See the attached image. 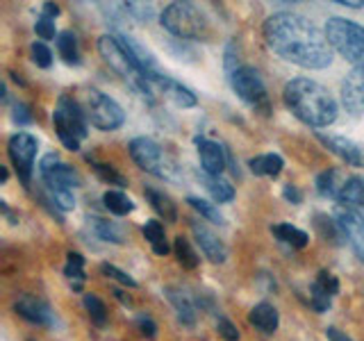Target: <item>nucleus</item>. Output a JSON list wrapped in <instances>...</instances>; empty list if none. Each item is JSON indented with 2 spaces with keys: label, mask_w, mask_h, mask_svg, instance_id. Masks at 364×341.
<instances>
[{
  "label": "nucleus",
  "mask_w": 364,
  "mask_h": 341,
  "mask_svg": "<svg viewBox=\"0 0 364 341\" xmlns=\"http://www.w3.org/2000/svg\"><path fill=\"white\" fill-rule=\"evenodd\" d=\"M267 45L284 62L310 71L333 64V45L326 39V30H318L310 18L296 11H276L264 21Z\"/></svg>",
  "instance_id": "obj_1"
},
{
  "label": "nucleus",
  "mask_w": 364,
  "mask_h": 341,
  "mask_svg": "<svg viewBox=\"0 0 364 341\" xmlns=\"http://www.w3.org/2000/svg\"><path fill=\"white\" fill-rule=\"evenodd\" d=\"M287 109L310 128H328L337 119V100L333 94L310 77H294L282 89Z\"/></svg>",
  "instance_id": "obj_2"
},
{
  "label": "nucleus",
  "mask_w": 364,
  "mask_h": 341,
  "mask_svg": "<svg viewBox=\"0 0 364 341\" xmlns=\"http://www.w3.org/2000/svg\"><path fill=\"white\" fill-rule=\"evenodd\" d=\"M39 175L46 185V191H48V202L55 205V210L68 212L75 207L73 189L80 187L82 180L73 166L64 164L57 153H48L39 164Z\"/></svg>",
  "instance_id": "obj_3"
},
{
  "label": "nucleus",
  "mask_w": 364,
  "mask_h": 341,
  "mask_svg": "<svg viewBox=\"0 0 364 341\" xmlns=\"http://www.w3.org/2000/svg\"><path fill=\"white\" fill-rule=\"evenodd\" d=\"M98 53H100V57L105 60V64L112 68V71L117 73V75H121L125 82H128L144 100H148V102H155L157 100L151 80H148L139 71V68L132 64L128 53H125L123 45L119 43L117 34H102V37L98 39Z\"/></svg>",
  "instance_id": "obj_4"
},
{
  "label": "nucleus",
  "mask_w": 364,
  "mask_h": 341,
  "mask_svg": "<svg viewBox=\"0 0 364 341\" xmlns=\"http://www.w3.org/2000/svg\"><path fill=\"white\" fill-rule=\"evenodd\" d=\"M166 32L185 41H200L210 37V21L193 3H171L159 14Z\"/></svg>",
  "instance_id": "obj_5"
},
{
  "label": "nucleus",
  "mask_w": 364,
  "mask_h": 341,
  "mask_svg": "<svg viewBox=\"0 0 364 341\" xmlns=\"http://www.w3.org/2000/svg\"><path fill=\"white\" fill-rule=\"evenodd\" d=\"M132 162L159 180H180V164L162 144L151 136H134L128 146Z\"/></svg>",
  "instance_id": "obj_6"
},
{
  "label": "nucleus",
  "mask_w": 364,
  "mask_h": 341,
  "mask_svg": "<svg viewBox=\"0 0 364 341\" xmlns=\"http://www.w3.org/2000/svg\"><path fill=\"white\" fill-rule=\"evenodd\" d=\"M53 125L62 146L68 148V151H80V144L89 134V119L85 114V107L68 96H60V100H57V107L53 112Z\"/></svg>",
  "instance_id": "obj_7"
},
{
  "label": "nucleus",
  "mask_w": 364,
  "mask_h": 341,
  "mask_svg": "<svg viewBox=\"0 0 364 341\" xmlns=\"http://www.w3.org/2000/svg\"><path fill=\"white\" fill-rule=\"evenodd\" d=\"M326 39L346 62L353 64V68L364 71V28L360 23L333 16L326 23Z\"/></svg>",
  "instance_id": "obj_8"
},
{
  "label": "nucleus",
  "mask_w": 364,
  "mask_h": 341,
  "mask_svg": "<svg viewBox=\"0 0 364 341\" xmlns=\"http://www.w3.org/2000/svg\"><path fill=\"white\" fill-rule=\"evenodd\" d=\"M85 114H87L89 123L94 125L96 130H102V132L119 130L121 125L125 123L123 107L114 98H109L107 94H102V91H98V89L87 91Z\"/></svg>",
  "instance_id": "obj_9"
},
{
  "label": "nucleus",
  "mask_w": 364,
  "mask_h": 341,
  "mask_svg": "<svg viewBox=\"0 0 364 341\" xmlns=\"http://www.w3.org/2000/svg\"><path fill=\"white\" fill-rule=\"evenodd\" d=\"M228 77H230L232 91L246 102V105L262 109V112H269V94H267L264 80H262V75L257 73V68L242 64V66H237Z\"/></svg>",
  "instance_id": "obj_10"
},
{
  "label": "nucleus",
  "mask_w": 364,
  "mask_h": 341,
  "mask_svg": "<svg viewBox=\"0 0 364 341\" xmlns=\"http://www.w3.org/2000/svg\"><path fill=\"white\" fill-rule=\"evenodd\" d=\"M39 151V141L37 136L30 132H16L9 136L7 144V153L11 159V166H14L16 175L21 180V185L30 189L32 182V173H34V157H37Z\"/></svg>",
  "instance_id": "obj_11"
},
{
  "label": "nucleus",
  "mask_w": 364,
  "mask_h": 341,
  "mask_svg": "<svg viewBox=\"0 0 364 341\" xmlns=\"http://www.w3.org/2000/svg\"><path fill=\"white\" fill-rule=\"evenodd\" d=\"M335 221L339 225L341 234H344V239L350 244L353 253L358 255L360 261H364V216L358 210L337 207Z\"/></svg>",
  "instance_id": "obj_12"
},
{
  "label": "nucleus",
  "mask_w": 364,
  "mask_h": 341,
  "mask_svg": "<svg viewBox=\"0 0 364 341\" xmlns=\"http://www.w3.org/2000/svg\"><path fill=\"white\" fill-rule=\"evenodd\" d=\"M151 85L155 89L157 98H166V100L173 102L176 107H182V109L196 107V102H198L196 94H193L189 87H185L182 82H178V80H173L171 75H166V73L157 75Z\"/></svg>",
  "instance_id": "obj_13"
},
{
  "label": "nucleus",
  "mask_w": 364,
  "mask_h": 341,
  "mask_svg": "<svg viewBox=\"0 0 364 341\" xmlns=\"http://www.w3.org/2000/svg\"><path fill=\"white\" fill-rule=\"evenodd\" d=\"M316 139L321 141L330 153L337 155L341 162H346L350 166H364V148L360 144H355L353 139H348V136L318 132Z\"/></svg>",
  "instance_id": "obj_14"
},
{
  "label": "nucleus",
  "mask_w": 364,
  "mask_h": 341,
  "mask_svg": "<svg viewBox=\"0 0 364 341\" xmlns=\"http://www.w3.org/2000/svg\"><path fill=\"white\" fill-rule=\"evenodd\" d=\"M14 310H16L18 316H23L26 321H30L34 325H43V328H53L55 325L53 310L43 301L34 298V296H28V293L18 296L16 303H14Z\"/></svg>",
  "instance_id": "obj_15"
},
{
  "label": "nucleus",
  "mask_w": 364,
  "mask_h": 341,
  "mask_svg": "<svg viewBox=\"0 0 364 341\" xmlns=\"http://www.w3.org/2000/svg\"><path fill=\"white\" fill-rule=\"evenodd\" d=\"M191 232L196 237V244L200 246L203 255L208 257L212 264H223L228 259V248L221 239L216 237L203 221H191Z\"/></svg>",
  "instance_id": "obj_16"
},
{
  "label": "nucleus",
  "mask_w": 364,
  "mask_h": 341,
  "mask_svg": "<svg viewBox=\"0 0 364 341\" xmlns=\"http://www.w3.org/2000/svg\"><path fill=\"white\" fill-rule=\"evenodd\" d=\"M341 102L355 117L364 114V71L353 68L344 77V82H341Z\"/></svg>",
  "instance_id": "obj_17"
},
{
  "label": "nucleus",
  "mask_w": 364,
  "mask_h": 341,
  "mask_svg": "<svg viewBox=\"0 0 364 341\" xmlns=\"http://www.w3.org/2000/svg\"><path fill=\"white\" fill-rule=\"evenodd\" d=\"M337 293H339V280L328 271L318 273L316 280L312 282V289H310V303L314 307V312H318V314L326 312Z\"/></svg>",
  "instance_id": "obj_18"
},
{
  "label": "nucleus",
  "mask_w": 364,
  "mask_h": 341,
  "mask_svg": "<svg viewBox=\"0 0 364 341\" xmlns=\"http://www.w3.org/2000/svg\"><path fill=\"white\" fill-rule=\"evenodd\" d=\"M196 151L200 157V166L203 173L208 175H221L225 168V151L221 144H216L212 139H205V136H198L196 139Z\"/></svg>",
  "instance_id": "obj_19"
},
{
  "label": "nucleus",
  "mask_w": 364,
  "mask_h": 341,
  "mask_svg": "<svg viewBox=\"0 0 364 341\" xmlns=\"http://www.w3.org/2000/svg\"><path fill=\"white\" fill-rule=\"evenodd\" d=\"M335 200L339 202V207L360 210L362 205H364V178H360V175L346 178Z\"/></svg>",
  "instance_id": "obj_20"
},
{
  "label": "nucleus",
  "mask_w": 364,
  "mask_h": 341,
  "mask_svg": "<svg viewBox=\"0 0 364 341\" xmlns=\"http://www.w3.org/2000/svg\"><path fill=\"white\" fill-rule=\"evenodd\" d=\"M248 321L262 335H273L278 330V310L271 303H257L248 314Z\"/></svg>",
  "instance_id": "obj_21"
},
{
  "label": "nucleus",
  "mask_w": 364,
  "mask_h": 341,
  "mask_svg": "<svg viewBox=\"0 0 364 341\" xmlns=\"http://www.w3.org/2000/svg\"><path fill=\"white\" fill-rule=\"evenodd\" d=\"M198 178H200L203 189L210 193V198L214 202H219V205L232 202V198H235V187L225 178H221V175H208V173H198Z\"/></svg>",
  "instance_id": "obj_22"
},
{
  "label": "nucleus",
  "mask_w": 364,
  "mask_h": 341,
  "mask_svg": "<svg viewBox=\"0 0 364 341\" xmlns=\"http://www.w3.org/2000/svg\"><path fill=\"white\" fill-rule=\"evenodd\" d=\"M248 168H250V173L259 178H278L284 168V159L276 153L257 155L253 159H248Z\"/></svg>",
  "instance_id": "obj_23"
},
{
  "label": "nucleus",
  "mask_w": 364,
  "mask_h": 341,
  "mask_svg": "<svg viewBox=\"0 0 364 341\" xmlns=\"http://www.w3.org/2000/svg\"><path fill=\"white\" fill-rule=\"evenodd\" d=\"M144 193H146L148 202H151V207L157 212L159 219H164L168 223L178 221V207H176V202H173V198L168 196V193L159 191V189H153V187H148Z\"/></svg>",
  "instance_id": "obj_24"
},
{
  "label": "nucleus",
  "mask_w": 364,
  "mask_h": 341,
  "mask_svg": "<svg viewBox=\"0 0 364 341\" xmlns=\"http://www.w3.org/2000/svg\"><path fill=\"white\" fill-rule=\"evenodd\" d=\"M271 234L276 237L280 244L291 246L296 250H301V248H305L307 244H310V237H307V232L299 230V227H294L291 223H276V225H271Z\"/></svg>",
  "instance_id": "obj_25"
},
{
  "label": "nucleus",
  "mask_w": 364,
  "mask_h": 341,
  "mask_svg": "<svg viewBox=\"0 0 364 341\" xmlns=\"http://www.w3.org/2000/svg\"><path fill=\"white\" fill-rule=\"evenodd\" d=\"M64 276L68 280V284L73 287V291H82L87 276H85V257L80 253H68L66 255V266H64Z\"/></svg>",
  "instance_id": "obj_26"
},
{
  "label": "nucleus",
  "mask_w": 364,
  "mask_h": 341,
  "mask_svg": "<svg viewBox=\"0 0 364 341\" xmlns=\"http://www.w3.org/2000/svg\"><path fill=\"white\" fill-rule=\"evenodd\" d=\"M166 298L168 303L176 307V312H178V318L185 325H193L196 323V307H193L191 298L187 293H182V291H176V289H166Z\"/></svg>",
  "instance_id": "obj_27"
},
{
  "label": "nucleus",
  "mask_w": 364,
  "mask_h": 341,
  "mask_svg": "<svg viewBox=\"0 0 364 341\" xmlns=\"http://www.w3.org/2000/svg\"><path fill=\"white\" fill-rule=\"evenodd\" d=\"M55 45H57V53H60L62 60L68 64V66H77L80 62V48H77V37L71 32V30H64L57 34L55 39Z\"/></svg>",
  "instance_id": "obj_28"
},
{
  "label": "nucleus",
  "mask_w": 364,
  "mask_h": 341,
  "mask_svg": "<svg viewBox=\"0 0 364 341\" xmlns=\"http://www.w3.org/2000/svg\"><path fill=\"white\" fill-rule=\"evenodd\" d=\"M141 232H144V239L148 244H151V248H153V253L155 255H166L168 250H171V246H168V242H166V234H164V227H162V223L159 221H155V219H151V221H146L144 223V227H141Z\"/></svg>",
  "instance_id": "obj_29"
},
{
  "label": "nucleus",
  "mask_w": 364,
  "mask_h": 341,
  "mask_svg": "<svg viewBox=\"0 0 364 341\" xmlns=\"http://www.w3.org/2000/svg\"><path fill=\"white\" fill-rule=\"evenodd\" d=\"M102 202H105V207L114 216H128L130 212H134L132 198L125 196L123 191H117V189H107L105 193H102Z\"/></svg>",
  "instance_id": "obj_30"
},
{
  "label": "nucleus",
  "mask_w": 364,
  "mask_h": 341,
  "mask_svg": "<svg viewBox=\"0 0 364 341\" xmlns=\"http://www.w3.org/2000/svg\"><path fill=\"white\" fill-rule=\"evenodd\" d=\"M344 180L346 178H341V173L337 168H328V170H323V173H318L316 191L326 198H337V193H339L341 185H344Z\"/></svg>",
  "instance_id": "obj_31"
},
{
  "label": "nucleus",
  "mask_w": 364,
  "mask_h": 341,
  "mask_svg": "<svg viewBox=\"0 0 364 341\" xmlns=\"http://www.w3.org/2000/svg\"><path fill=\"white\" fill-rule=\"evenodd\" d=\"M91 225H94V232L98 239L107 244H123L125 242V234H123V227L117 225L114 221H107V219H91Z\"/></svg>",
  "instance_id": "obj_32"
},
{
  "label": "nucleus",
  "mask_w": 364,
  "mask_h": 341,
  "mask_svg": "<svg viewBox=\"0 0 364 341\" xmlns=\"http://www.w3.org/2000/svg\"><path fill=\"white\" fill-rule=\"evenodd\" d=\"M173 253H176L178 264H180L182 269H187V271H193V269L198 266V261H200V257L196 255V250L191 248L189 239H185V237H176V242H173Z\"/></svg>",
  "instance_id": "obj_33"
},
{
  "label": "nucleus",
  "mask_w": 364,
  "mask_h": 341,
  "mask_svg": "<svg viewBox=\"0 0 364 341\" xmlns=\"http://www.w3.org/2000/svg\"><path fill=\"white\" fill-rule=\"evenodd\" d=\"M187 202H189V207L196 210L205 221H212L216 225H223L225 223L223 214L219 212V207H216V202H210V200H205V198H196V196H189Z\"/></svg>",
  "instance_id": "obj_34"
},
{
  "label": "nucleus",
  "mask_w": 364,
  "mask_h": 341,
  "mask_svg": "<svg viewBox=\"0 0 364 341\" xmlns=\"http://www.w3.org/2000/svg\"><path fill=\"white\" fill-rule=\"evenodd\" d=\"M85 310H87V314H89L91 323H94V325L102 328L107 323V307L98 298V296H94V293L85 296Z\"/></svg>",
  "instance_id": "obj_35"
},
{
  "label": "nucleus",
  "mask_w": 364,
  "mask_h": 341,
  "mask_svg": "<svg viewBox=\"0 0 364 341\" xmlns=\"http://www.w3.org/2000/svg\"><path fill=\"white\" fill-rule=\"evenodd\" d=\"M91 166H94L96 175H98L102 182H107V185H117V187H121V189L128 187V180H125L112 164H107V162H96V159H91Z\"/></svg>",
  "instance_id": "obj_36"
},
{
  "label": "nucleus",
  "mask_w": 364,
  "mask_h": 341,
  "mask_svg": "<svg viewBox=\"0 0 364 341\" xmlns=\"http://www.w3.org/2000/svg\"><path fill=\"white\" fill-rule=\"evenodd\" d=\"M314 225H316V230L321 232V237L328 242V237H330V242L333 244H339V239H344V234H341L339 230V225L335 219H328L326 214H316L314 216Z\"/></svg>",
  "instance_id": "obj_37"
},
{
  "label": "nucleus",
  "mask_w": 364,
  "mask_h": 341,
  "mask_svg": "<svg viewBox=\"0 0 364 341\" xmlns=\"http://www.w3.org/2000/svg\"><path fill=\"white\" fill-rule=\"evenodd\" d=\"M30 55H32V62L37 64L39 68H50L53 66V53L43 41H34L30 45Z\"/></svg>",
  "instance_id": "obj_38"
},
{
  "label": "nucleus",
  "mask_w": 364,
  "mask_h": 341,
  "mask_svg": "<svg viewBox=\"0 0 364 341\" xmlns=\"http://www.w3.org/2000/svg\"><path fill=\"white\" fill-rule=\"evenodd\" d=\"M123 9L128 18L139 21V23H148L153 18V5H144V3H123Z\"/></svg>",
  "instance_id": "obj_39"
},
{
  "label": "nucleus",
  "mask_w": 364,
  "mask_h": 341,
  "mask_svg": "<svg viewBox=\"0 0 364 341\" xmlns=\"http://www.w3.org/2000/svg\"><path fill=\"white\" fill-rule=\"evenodd\" d=\"M100 271H102V276H107V278H112V280L121 282L123 287H130V289H134V287H136V280H134V278H130L125 271L117 269L114 264H107V261H105V264H100Z\"/></svg>",
  "instance_id": "obj_40"
},
{
  "label": "nucleus",
  "mask_w": 364,
  "mask_h": 341,
  "mask_svg": "<svg viewBox=\"0 0 364 341\" xmlns=\"http://www.w3.org/2000/svg\"><path fill=\"white\" fill-rule=\"evenodd\" d=\"M34 32H37V37L43 39V41L57 39V34H55V21L48 18V16H43V14H39L37 23H34Z\"/></svg>",
  "instance_id": "obj_41"
},
{
  "label": "nucleus",
  "mask_w": 364,
  "mask_h": 341,
  "mask_svg": "<svg viewBox=\"0 0 364 341\" xmlns=\"http://www.w3.org/2000/svg\"><path fill=\"white\" fill-rule=\"evenodd\" d=\"M216 332H219L225 341H239V330L235 328L230 318H225V316L216 318Z\"/></svg>",
  "instance_id": "obj_42"
},
{
  "label": "nucleus",
  "mask_w": 364,
  "mask_h": 341,
  "mask_svg": "<svg viewBox=\"0 0 364 341\" xmlns=\"http://www.w3.org/2000/svg\"><path fill=\"white\" fill-rule=\"evenodd\" d=\"M136 328L141 330V335L148 337V339H153L157 335V325L153 323V318L151 316H146V314H139L136 316Z\"/></svg>",
  "instance_id": "obj_43"
},
{
  "label": "nucleus",
  "mask_w": 364,
  "mask_h": 341,
  "mask_svg": "<svg viewBox=\"0 0 364 341\" xmlns=\"http://www.w3.org/2000/svg\"><path fill=\"white\" fill-rule=\"evenodd\" d=\"M11 119H14V123H18V125H28V123H32L30 107L26 105V102H16V105H14V114H11Z\"/></svg>",
  "instance_id": "obj_44"
},
{
  "label": "nucleus",
  "mask_w": 364,
  "mask_h": 341,
  "mask_svg": "<svg viewBox=\"0 0 364 341\" xmlns=\"http://www.w3.org/2000/svg\"><path fill=\"white\" fill-rule=\"evenodd\" d=\"M282 198L291 202V205H301L303 202V191L296 185H284L282 187Z\"/></svg>",
  "instance_id": "obj_45"
},
{
  "label": "nucleus",
  "mask_w": 364,
  "mask_h": 341,
  "mask_svg": "<svg viewBox=\"0 0 364 341\" xmlns=\"http://www.w3.org/2000/svg\"><path fill=\"white\" fill-rule=\"evenodd\" d=\"M41 14L55 21L57 16H60V7H57L55 3H43V7H41Z\"/></svg>",
  "instance_id": "obj_46"
},
{
  "label": "nucleus",
  "mask_w": 364,
  "mask_h": 341,
  "mask_svg": "<svg viewBox=\"0 0 364 341\" xmlns=\"http://www.w3.org/2000/svg\"><path fill=\"white\" fill-rule=\"evenodd\" d=\"M337 5L348 7V9H362L364 7V0H337Z\"/></svg>",
  "instance_id": "obj_47"
},
{
  "label": "nucleus",
  "mask_w": 364,
  "mask_h": 341,
  "mask_svg": "<svg viewBox=\"0 0 364 341\" xmlns=\"http://www.w3.org/2000/svg\"><path fill=\"white\" fill-rule=\"evenodd\" d=\"M328 339L330 341H350L346 335H341L337 328H328Z\"/></svg>",
  "instance_id": "obj_48"
},
{
  "label": "nucleus",
  "mask_w": 364,
  "mask_h": 341,
  "mask_svg": "<svg viewBox=\"0 0 364 341\" xmlns=\"http://www.w3.org/2000/svg\"><path fill=\"white\" fill-rule=\"evenodd\" d=\"M7 180H9V170H7V168L3 166V185H5V182H7Z\"/></svg>",
  "instance_id": "obj_49"
}]
</instances>
